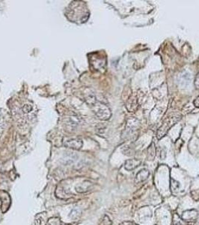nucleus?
Segmentation results:
<instances>
[{
    "mask_svg": "<svg viewBox=\"0 0 199 225\" xmlns=\"http://www.w3.org/2000/svg\"><path fill=\"white\" fill-rule=\"evenodd\" d=\"M198 213L195 209H190V210L185 211L182 215V219L187 222H192V221H196L198 218Z\"/></svg>",
    "mask_w": 199,
    "mask_h": 225,
    "instance_id": "obj_3",
    "label": "nucleus"
},
{
    "mask_svg": "<svg viewBox=\"0 0 199 225\" xmlns=\"http://www.w3.org/2000/svg\"><path fill=\"white\" fill-rule=\"evenodd\" d=\"M180 118H181V116L179 114H172V115L168 116L164 121L163 123L162 124L161 126L160 127L159 130L157 131V138L161 139L162 137H163L167 134V132H168V130L171 128L173 125H175L180 120Z\"/></svg>",
    "mask_w": 199,
    "mask_h": 225,
    "instance_id": "obj_1",
    "label": "nucleus"
},
{
    "mask_svg": "<svg viewBox=\"0 0 199 225\" xmlns=\"http://www.w3.org/2000/svg\"><path fill=\"white\" fill-rule=\"evenodd\" d=\"M94 112L100 120H108L111 116V112L109 109L103 104L97 103L94 105Z\"/></svg>",
    "mask_w": 199,
    "mask_h": 225,
    "instance_id": "obj_2",
    "label": "nucleus"
},
{
    "mask_svg": "<svg viewBox=\"0 0 199 225\" xmlns=\"http://www.w3.org/2000/svg\"><path fill=\"white\" fill-rule=\"evenodd\" d=\"M83 140L81 139H72L64 143L65 147L74 149H79L83 147Z\"/></svg>",
    "mask_w": 199,
    "mask_h": 225,
    "instance_id": "obj_4",
    "label": "nucleus"
},
{
    "mask_svg": "<svg viewBox=\"0 0 199 225\" xmlns=\"http://www.w3.org/2000/svg\"><path fill=\"white\" fill-rule=\"evenodd\" d=\"M156 155V147L153 143H152L148 149V160H153Z\"/></svg>",
    "mask_w": 199,
    "mask_h": 225,
    "instance_id": "obj_10",
    "label": "nucleus"
},
{
    "mask_svg": "<svg viewBox=\"0 0 199 225\" xmlns=\"http://www.w3.org/2000/svg\"><path fill=\"white\" fill-rule=\"evenodd\" d=\"M194 105L196 107H198L199 108V96H198L196 98V99H195V101H194Z\"/></svg>",
    "mask_w": 199,
    "mask_h": 225,
    "instance_id": "obj_15",
    "label": "nucleus"
},
{
    "mask_svg": "<svg viewBox=\"0 0 199 225\" xmlns=\"http://www.w3.org/2000/svg\"><path fill=\"white\" fill-rule=\"evenodd\" d=\"M178 81L180 83V86H186L189 85L191 82V76L189 73L187 72H184L183 74H181L179 76V79H178Z\"/></svg>",
    "mask_w": 199,
    "mask_h": 225,
    "instance_id": "obj_9",
    "label": "nucleus"
},
{
    "mask_svg": "<svg viewBox=\"0 0 199 225\" xmlns=\"http://www.w3.org/2000/svg\"><path fill=\"white\" fill-rule=\"evenodd\" d=\"M150 175L149 170L147 169H142L137 174L136 176H135V183H140L144 182L146 180Z\"/></svg>",
    "mask_w": 199,
    "mask_h": 225,
    "instance_id": "obj_7",
    "label": "nucleus"
},
{
    "mask_svg": "<svg viewBox=\"0 0 199 225\" xmlns=\"http://www.w3.org/2000/svg\"><path fill=\"white\" fill-rule=\"evenodd\" d=\"M195 86L197 89H199V72L197 74L195 79Z\"/></svg>",
    "mask_w": 199,
    "mask_h": 225,
    "instance_id": "obj_14",
    "label": "nucleus"
},
{
    "mask_svg": "<svg viewBox=\"0 0 199 225\" xmlns=\"http://www.w3.org/2000/svg\"><path fill=\"white\" fill-rule=\"evenodd\" d=\"M180 186V184L177 182V181L174 180V179H171V187L172 190H176L178 189Z\"/></svg>",
    "mask_w": 199,
    "mask_h": 225,
    "instance_id": "obj_13",
    "label": "nucleus"
},
{
    "mask_svg": "<svg viewBox=\"0 0 199 225\" xmlns=\"http://www.w3.org/2000/svg\"><path fill=\"white\" fill-rule=\"evenodd\" d=\"M92 186H93L92 183L88 182V181H85V182L80 183L79 185L76 186V191H78V192L79 193H84L86 192V191L91 190Z\"/></svg>",
    "mask_w": 199,
    "mask_h": 225,
    "instance_id": "obj_8",
    "label": "nucleus"
},
{
    "mask_svg": "<svg viewBox=\"0 0 199 225\" xmlns=\"http://www.w3.org/2000/svg\"><path fill=\"white\" fill-rule=\"evenodd\" d=\"M112 222L110 220L109 217L107 215H104L100 221V225H112Z\"/></svg>",
    "mask_w": 199,
    "mask_h": 225,
    "instance_id": "obj_12",
    "label": "nucleus"
},
{
    "mask_svg": "<svg viewBox=\"0 0 199 225\" xmlns=\"http://www.w3.org/2000/svg\"><path fill=\"white\" fill-rule=\"evenodd\" d=\"M80 215H81V213H80L79 210V209H74L71 212V213H70L69 215V217L73 218V219H77V218H79Z\"/></svg>",
    "mask_w": 199,
    "mask_h": 225,
    "instance_id": "obj_11",
    "label": "nucleus"
},
{
    "mask_svg": "<svg viewBox=\"0 0 199 225\" xmlns=\"http://www.w3.org/2000/svg\"><path fill=\"white\" fill-rule=\"evenodd\" d=\"M141 164V161L138 159H129V160L125 162L124 167L127 170L131 171L133 170H135L136 167Z\"/></svg>",
    "mask_w": 199,
    "mask_h": 225,
    "instance_id": "obj_6",
    "label": "nucleus"
},
{
    "mask_svg": "<svg viewBox=\"0 0 199 225\" xmlns=\"http://www.w3.org/2000/svg\"><path fill=\"white\" fill-rule=\"evenodd\" d=\"M138 108V101L136 97L134 95H131L127 102V109L130 112H134Z\"/></svg>",
    "mask_w": 199,
    "mask_h": 225,
    "instance_id": "obj_5",
    "label": "nucleus"
}]
</instances>
